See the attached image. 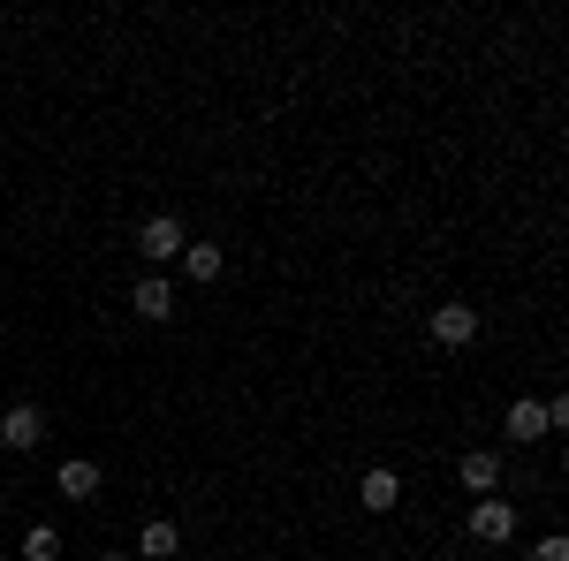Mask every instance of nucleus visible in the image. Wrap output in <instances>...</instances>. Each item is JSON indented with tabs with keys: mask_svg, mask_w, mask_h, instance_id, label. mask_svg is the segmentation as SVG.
Returning a JSON list of instances; mask_svg holds the SVG:
<instances>
[{
	"mask_svg": "<svg viewBox=\"0 0 569 561\" xmlns=\"http://www.w3.org/2000/svg\"><path fill=\"white\" fill-rule=\"evenodd\" d=\"M39 440H46V410H39V402H8V410H0V448L31 455Z\"/></svg>",
	"mask_w": 569,
	"mask_h": 561,
	"instance_id": "obj_2",
	"label": "nucleus"
},
{
	"mask_svg": "<svg viewBox=\"0 0 569 561\" xmlns=\"http://www.w3.org/2000/svg\"><path fill=\"white\" fill-rule=\"evenodd\" d=\"M0 561H8V554H0Z\"/></svg>",
	"mask_w": 569,
	"mask_h": 561,
	"instance_id": "obj_16",
	"label": "nucleus"
},
{
	"mask_svg": "<svg viewBox=\"0 0 569 561\" xmlns=\"http://www.w3.org/2000/svg\"><path fill=\"white\" fill-rule=\"evenodd\" d=\"M0 517H8V493H0Z\"/></svg>",
	"mask_w": 569,
	"mask_h": 561,
	"instance_id": "obj_15",
	"label": "nucleus"
},
{
	"mask_svg": "<svg viewBox=\"0 0 569 561\" xmlns=\"http://www.w3.org/2000/svg\"><path fill=\"white\" fill-rule=\"evenodd\" d=\"M182 273L190 281H220V243H182Z\"/></svg>",
	"mask_w": 569,
	"mask_h": 561,
	"instance_id": "obj_12",
	"label": "nucleus"
},
{
	"mask_svg": "<svg viewBox=\"0 0 569 561\" xmlns=\"http://www.w3.org/2000/svg\"><path fill=\"white\" fill-rule=\"evenodd\" d=\"M456 485H463V493H479V501H493V485H501V455H493V448H463Z\"/></svg>",
	"mask_w": 569,
	"mask_h": 561,
	"instance_id": "obj_5",
	"label": "nucleus"
},
{
	"mask_svg": "<svg viewBox=\"0 0 569 561\" xmlns=\"http://www.w3.org/2000/svg\"><path fill=\"white\" fill-rule=\"evenodd\" d=\"M501 432H509V440H547V402L517 394V402H509V418H501Z\"/></svg>",
	"mask_w": 569,
	"mask_h": 561,
	"instance_id": "obj_9",
	"label": "nucleus"
},
{
	"mask_svg": "<svg viewBox=\"0 0 569 561\" xmlns=\"http://www.w3.org/2000/svg\"><path fill=\"white\" fill-rule=\"evenodd\" d=\"M433 342L440 349H471L479 342V311H471V303H433Z\"/></svg>",
	"mask_w": 569,
	"mask_h": 561,
	"instance_id": "obj_3",
	"label": "nucleus"
},
{
	"mask_svg": "<svg viewBox=\"0 0 569 561\" xmlns=\"http://www.w3.org/2000/svg\"><path fill=\"white\" fill-rule=\"evenodd\" d=\"M182 243H190V228H182L176 213H152V220H137V251H144V266L160 273L168 259H182Z\"/></svg>",
	"mask_w": 569,
	"mask_h": 561,
	"instance_id": "obj_1",
	"label": "nucleus"
},
{
	"mask_svg": "<svg viewBox=\"0 0 569 561\" xmlns=\"http://www.w3.org/2000/svg\"><path fill=\"white\" fill-rule=\"evenodd\" d=\"M130 311H137V319H152V327L176 319V281H168V273H144V281L130 289Z\"/></svg>",
	"mask_w": 569,
	"mask_h": 561,
	"instance_id": "obj_6",
	"label": "nucleus"
},
{
	"mask_svg": "<svg viewBox=\"0 0 569 561\" xmlns=\"http://www.w3.org/2000/svg\"><path fill=\"white\" fill-rule=\"evenodd\" d=\"M463 531H471L479 547H509V539H517V509H509V501H479Z\"/></svg>",
	"mask_w": 569,
	"mask_h": 561,
	"instance_id": "obj_4",
	"label": "nucleus"
},
{
	"mask_svg": "<svg viewBox=\"0 0 569 561\" xmlns=\"http://www.w3.org/2000/svg\"><path fill=\"white\" fill-rule=\"evenodd\" d=\"M176 547H182V531L168 517H152L144 531H137V554H144V561H176Z\"/></svg>",
	"mask_w": 569,
	"mask_h": 561,
	"instance_id": "obj_10",
	"label": "nucleus"
},
{
	"mask_svg": "<svg viewBox=\"0 0 569 561\" xmlns=\"http://www.w3.org/2000/svg\"><path fill=\"white\" fill-rule=\"evenodd\" d=\"M16 554L23 561H61V531H53V523H31V531L16 539Z\"/></svg>",
	"mask_w": 569,
	"mask_h": 561,
	"instance_id": "obj_11",
	"label": "nucleus"
},
{
	"mask_svg": "<svg viewBox=\"0 0 569 561\" xmlns=\"http://www.w3.org/2000/svg\"><path fill=\"white\" fill-rule=\"evenodd\" d=\"M531 561H569V539H562V531H547V539L531 547Z\"/></svg>",
	"mask_w": 569,
	"mask_h": 561,
	"instance_id": "obj_13",
	"label": "nucleus"
},
{
	"mask_svg": "<svg viewBox=\"0 0 569 561\" xmlns=\"http://www.w3.org/2000/svg\"><path fill=\"white\" fill-rule=\"evenodd\" d=\"M357 501H365V509H372V517H388L395 501H402V478H395L388 463H372V471L357 478Z\"/></svg>",
	"mask_w": 569,
	"mask_h": 561,
	"instance_id": "obj_7",
	"label": "nucleus"
},
{
	"mask_svg": "<svg viewBox=\"0 0 569 561\" xmlns=\"http://www.w3.org/2000/svg\"><path fill=\"white\" fill-rule=\"evenodd\" d=\"M53 493H61V501H91V493H99V463H84V455H69V463L53 471Z\"/></svg>",
	"mask_w": 569,
	"mask_h": 561,
	"instance_id": "obj_8",
	"label": "nucleus"
},
{
	"mask_svg": "<svg viewBox=\"0 0 569 561\" xmlns=\"http://www.w3.org/2000/svg\"><path fill=\"white\" fill-rule=\"evenodd\" d=\"M99 561H130V554H99Z\"/></svg>",
	"mask_w": 569,
	"mask_h": 561,
	"instance_id": "obj_14",
	"label": "nucleus"
}]
</instances>
